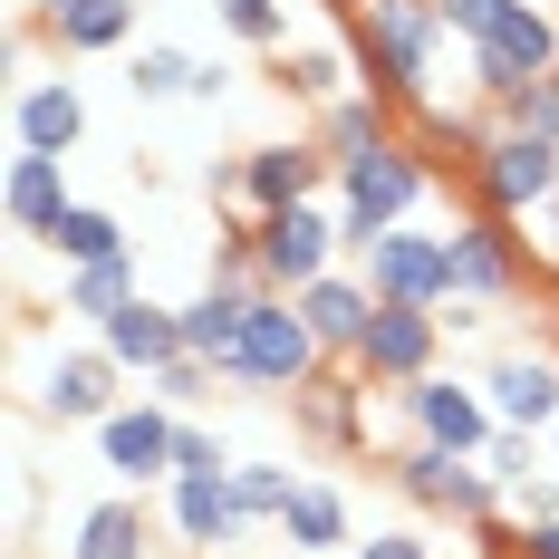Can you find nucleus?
<instances>
[{"label": "nucleus", "instance_id": "nucleus-1", "mask_svg": "<svg viewBox=\"0 0 559 559\" xmlns=\"http://www.w3.org/2000/svg\"><path fill=\"white\" fill-rule=\"evenodd\" d=\"M444 10L435 0H347V49L367 87L395 107H435V58H444Z\"/></svg>", "mask_w": 559, "mask_h": 559}, {"label": "nucleus", "instance_id": "nucleus-2", "mask_svg": "<svg viewBox=\"0 0 559 559\" xmlns=\"http://www.w3.org/2000/svg\"><path fill=\"white\" fill-rule=\"evenodd\" d=\"M425 193H435V155H415L405 135H386L377 155H347L337 165V231H347V251H367L377 231H395Z\"/></svg>", "mask_w": 559, "mask_h": 559}, {"label": "nucleus", "instance_id": "nucleus-3", "mask_svg": "<svg viewBox=\"0 0 559 559\" xmlns=\"http://www.w3.org/2000/svg\"><path fill=\"white\" fill-rule=\"evenodd\" d=\"M319 367H329V347L309 337L299 299H289V289H261V299H251L241 347L223 357V386H241V395H299Z\"/></svg>", "mask_w": 559, "mask_h": 559}, {"label": "nucleus", "instance_id": "nucleus-4", "mask_svg": "<svg viewBox=\"0 0 559 559\" xmlns=\"http://www.w3.org/2000/svg\"><path fill=\"white\" fill-rule=\"evenodd\" d=\"M377 463H386V483H395L415 511H453V521H473V531L511 511V492L473 463V453H444V444H425V435H405V444L377 453Z\"/></svg>", "mask_w": 559, "mask_h": 559}, {"label": "nucleus", "instance_id": "nucleus-5", "mask_svg": "<svg viewBox=\"0 0 559 559\" xmlns=\"http://www.w3.org/2000/svg\"><path fill=\"white\" fill-rule=\"evenodd\" d=\"M463 58H473V97H483V107L521 97L531 78H550V68H559V0H511Z\"/></svg>", "mask_w": 559, "mask_h": 559}, {"label": "nucleus", "instance_id": "nucleus-6", "mask_svg": "<svg viewBox=\"0 0 559 559\" xmlns=\"http://www.w3.org/2000/svg\"><path fill=\"white\" fill-rule=\"evenodd\" d=\"M473 193H483V213H502V223L550 213L559 203V145L521 135V126H492V145H483V165H473Z\"/></svg>", "mask_w": 559, "mask_h": 559}, {"label": "nucleus", "instance_id": "nucleus-7", "mask_svg": "<svg viewBox=\"0 0 559 559\" xmlns=\"http://www.w3.org/2000/svg\"><path fill=\"white\" fill-rule=\"evenodd\" d=\"M435 357H444V309H415V299H377V319L357 337V377L367 386H415V377H435Z\"/></svg>", "mask_w": 559, "mask_h": 559}, {"label": "nucleus", "instance_id": "nucleus-8", "mask_svg": "<svg viewBox=\"0 0 559 559\" xmlns=\"http://www.w3.org/2000/svg\"><path fill=\"white\" fill-rule=\"evenodd\" d=\"M261 289H309V280H329L337 271V251H347V231H337L329 203H289V213H261Z\"/></svg>", "mask_w": 559, "mask_h": 559}, {"label": "nucleus", "instance_id": "nucleus-9", "mask_svg": "<svg viewBox=\"0 0 559 559\" xmlns=\"http://www.w3.org/2000/svg\"><path fill=\"white\" fill-rule=\"evenodd\" d=\"M444 271H453V299H473V309H502V299H521V231L502 223V213H473V223L444 231Z\"/></svg>", "mask_w": 559, "mask_h": 559}, {"label": "nucleus", "instance_id": "nucleus-10", "mask_svg": "<svg viewBox=\"0 0 559 559\" xmlns=\"http://www.w3.org/2000/svg\"><path fill=\"white\" fill-rule=\"evenodd\" d=\"M395 405H405V425L425 435V444H444V453H473L483 463V444L502 435V415H492V395L483 386H463V377H415V386H395Z\"/></svg>", "mask_w": 559, "mask_h": 559}, {"label": "nucleus", "instance_id": "nucleus-11", "mask_svg": "<svg viewBox=\"0 0 559 559\" xmlns=\"http://www.w3.org/2000/svg\"><path fill=\"white\" fill-rule=\"evenodd\" d=\"M357 271H367V289H377V299H415V309H444V299H453L444 231H415V223L377 231V241L357 251Z\"/></svg>", "mask_w": 559, "mask_h": 559}, {"label": "nucleus", "instance_id": "nucleus-12", "mask_svg": "<svg viewBox=\"0 0 559 559\" xmlns=\"http://www.w3.org/2000/svg\"><path fill=\"white\" fill-rule=\"evenodd\" d=\"M329 183H337V165H329V145H319V135L251 145V155H241V213L261 223V213H289V203H319Z\"/></svg>", "mask_w": 559, "mask_h": 559}, {"label": "nucleus", "instance_id": "nucleus-13", "mask_svg": "<svg viewBox=\"0 0 559 559\" xmlns=\"http://www.w3.org/2000/svg\"><path fill=\"white\" fill-rule=\"evenodd\" d=\"M174 435H183V415L174 405H116L107 425H97V463H107L116 483H174Z\"/></svg>", "mask_w": 559, "mask_h": 559}, {"label": "nucleus", "instance_id": "nucleus-14", "mask_svg": "<svg viewBox=\"0 0 559 559\" xmlns=\"http://www.w3.org/2000/svg\"><path fill=\"white\" fill-rule=\"evenodd\" d=\"M483 395H492L502 425L550 435V425H559V347H502V357L483 367Z\"/></svg>", "mask_w": 559, "mask_h": 559}, {"label": "nucleus", "instance_id": "nucleus-15", "mask_svg": "<svg viewBox=\"0 0 559 559\" xmlns=\"http://www.w3.org/2000/svg\"><path fill=\"white\" fill-rule=\"evenodd\" d=\"M174 540L183 550H241L251 540V511L231 492V473H174Z\"/></svg>", "mask_w": 559, "mask_h": 559}, {"label": "nucleus", "instance_id": "nucleus-16", "mask_svg": "<svg viewBox=\"0 0 559 559\" xmlns=\"http://www.w3.org/2000/svg\"><path fill=\"white\" fill-rule=\"evenodd\" d=\"M116 377H126V367H116L107 347H68L49 377H39V415H49V425H107L116 405H126Z\"/></svg>", "mask_w": 559, "mask_h": 559}, {"label": "nucleus", "instance_id": "nucleus-17", "mask_svg": "<svg viewBox=\"0 0 559 559\" xmlns=\"http://www.w3.org/2000/svg\"><path fill=\"white\" fill-rule=\"evenodd\" d=\"M10 135H20V155H78L87 97H78L68 78H29V87L10 97Z\"/></svg>", "mask_w": 559, "mask_h": 559}, {"label": "nucleus", "instance_id": "nucleus-18", "mask_svg": "<svg viewBox=\"0 0 559 559\" xmlns=\"http://www.w3.org/2000/svg\"><path fill=\"white\" fill-rule=\"evenodd\" d=\"M97 347H107L126 377H155L165 357H183V309H165V299H145V289H135L107 329H97Z\"/></svg>", "mask_w": 559, "mask_h": 559}, {"label": "nucleus", "instance_id": "nucleus-19", "mask_svg": "<svg viewBox=\"0 0 559 559\" xmlns=\"http://www.w3.org/2000/svg\"><path fill=\"white\" fill-rule=\"evenodd\" d=\"M299 319H309V337L329 347V357H357V337H367V319H377V289H367V271H329L299 289Z\"/></svg>", "mask_w": 559, "mask_h": 559}, {"label": "nucleus", "instance_id": "nucleus-20", "mask_svg": "<svg viewBox=\"0 0 559 559\" xmlns=\"http://www.w3.org/2000/svg\"><path fill=\"white\" fill-rule=\"evenodd\" d=\"M0 213H10V231L49 241V223L68 213V155H10V183H0Z\"/></svg>", "mask_w": 559, "mask_h": 559}, {"label": "nucleus", "instance_id": "nucleus-21", "mask_svg": "<svg viewBox=\"0 0 559 559\" xmlns=\"http://www.w3.org/2000/svg\"><path fill=\"white\" fill-rule=\"evenodd\" d=\"M39 29L68 58H107V49L135 39V0H58V10H39Z\"/></svg>", "mask_w": 559, "mask_h": 559}, {"label": "nucleus", "instance_id": "nucleus-22", "mask_svg": "<svg viewBox=\"0 0 559 559\" xmlns=\"http://www.w3.org/2000/svg\"><path fill=\"white\" fill-rule=\"evenodd\" d=\"M280 540H289L299 559L357 550V540H347V492H337V483H299V492H289V511H280Z\"/></svg>", "mask_w": 559, "mask_h": 559}, {"label": "nucleus", "instance_id": "nucleus-23", "mask_svg": "<svg viewBox=\"0 0 559 559\" xmlns=\"http://www.w3.org/2000/svg\"><path fill=\"white\" fill-rule=\"evenodd\" d=\"M386 135H395V97H377V87H347V97H329V107H319V145H329V165L377 155Z\"/></svg>", "mask_w": 559, "mask_h": 559}, {"label": "nucleus", "instance_id": "nucleus-24", "mask_svg": "<svg viewBox=\"0 0 559 559\" xmlns=\"http://www.w3.org/2000/svg\"><path fill=\"white\" fill-rule=\"evenodd\" d=\"M251 299L261 289H231V280H213L203 299H183V357H213L223 367L231 347H241V329H251Z\"/></svg>", "mask_w": 559, "mask_h": 559}, {"label": "nucleus", "instance_id": "nucleus-25", "mask_svg": "<svg viewBox=\"0 0 559 559\" xmlns=\"http://www.w3.org/2000/svg\"><path fill=\"white\" fill-rule=\"evenodd\" d=\"M68 559H155L145 550V511L126 502V492H116V502H87L78 531H68Z\"/></svg>", "mask_w": 559, "mask_h": 559}, {"label": "nucleus", "instance_id": "nucleus-26", "mask_svg": "<svg viewBox=\"0 0 559 559\" xmlns=\"http://www.w3.org/2000/svg\"><path fill=\"white\" fill-rule=\"evenodd\" d=\"M126 299H135V251H116V261H78V271H68V319H87V329H107Z\"/></svg>", "mask_w": 559, "mask_h": 559}, {"label": "nucleus", "instance_id": "nucleus-27", "mask_svg": "<svg viewBox=\"0 0 559 559\" xmlns=\"http://www.w3.org/2000/svg\"><path fill=\"white\" fill-rule=\"evenodd\" d=\"M49 251L68 261V271H78V261H116V251H126V223H116L107 203H68V213L49 223Z\"/></svg>", "mask_w": 559, "mask_h": 559}, {"label": "nucleus", "instance_id": "nucleus-28", "mask_svg": "<svg viewBox=\"0 0 559 559\" xmlns=\"http://www.w3.org/2000/svg\"><path fill=\"white\" fill-rule=\"evenodd\" d=\"M193 78H203V58H193V49H165V39H145V49L126 58V87H135L145 107H165V97H193Z\"/></svg>", "mask_w": 559, "mask_h": 559}, {"label": "nucleus", "instance_id": "nucleus-29", "mask_svg": "<svg viewBox=\"0 0 559 559\" xmlns=\"http://www.w3.org/2000/svg\"><path fill=\"white\" fill-rule=\"evenodd\" d=\"M289 97H309V107H329V97H347V49H280L271 68Z\"/></svg>", "mask_w": 559, "mask_h": 559}, {"label": "nucleus", "instance_id": "nucleus-30", "mask_svg": "<svg viewBox=\"0 0 559 559\" xmlns=\"http://www.w3.org/2000/svg\"><path fill=\"white\" fill-rule=\"evenodd\" d=\"M415 116V145H425V155H435V165H483V145H492V135H483V126H463V116H444V107H405Z\"/></svg>", "mask_w": 559, "mask_h": 559}, {"label": "nucleus", "instance_id": "nucleus-31", "mask_svg": "<svg viewBox=\"0 0 559 559\" xmlns=\"http://www.w3.org/2000/svg\"><path fill=\"white\" fill-rule=\"evenodd\" d=\"M213 386H223V367H213V357H165V367L145 377V395H155V405H174V415H193Z\"/></svg>", "mask_w": 559, "mask_h": 559}, {"label": "nucleus", "instance_id": "nucleus-32", "mask_svg": "<svg viewBox=\"0 0 559 559\" xmlns=\"http://www.w3.org/2000/svg\"><path fill=\"white\" fill-rule=\"evenodd\" d=\"M231 492H241V511H251V521H280V511H289V492H299V473H289V463H231Z\"/></svg>", "mask_w": 559, "mask_h": 559}, {"label": "nucleus", "instance_id": "nucleus-33", "mask_svg": "<svg viewBox=\"0 0 559 559\" xmlns=\"http://www.w3.org/2000/svg\"><path fill=\"white\" fill-rule=\"evenodd\" d=\"M213 20L231 39H251V49H289V10L280 0H213Z\"/></svg>", "mask_w": 559, "mask_h": 559}, {"label": "nucleus", "instance_id": "nucleus-34", "mask_svg": "<svg viewBox=\"0 0 559 559\" xmlns=\"http://www.w3.org/2000/svg\"><path fill=\"white\" fill-rule=\"evenodd\" d=\"M502 126H521V135H540V145H559V68L550 78H531V87H521V97H502Z\"/></svg>", "mask_w": 559, "mask_h": 559}, {"label": "nucleus", "instance_id": "nucleus-35", "mask_svg": "<svg viewBox=\"0 0 559 559\" xmlns=\"http://www.w3.org/2000/svg\"><path fill=\"white\" fill-rule=\"evenodd\" d=\"M174 473H231V444L213 425H183V435H174Z\"/></svg>", "mask_w": 559, "mask_h": 559}, {"label": "nucleus", "instance_id": "nucleus-36", "mask_svg": "<svg viewBox=\"0 0 559 559\" xmlns=\"http://www.w3.org/2000/svg\"><path fill=\"white\" fill-rule=\"evenodd\" d=\"M483 473H492V483H531V435H521V425H502V435H492V444H483Z\"/></svg>", "mask_w": 559, "mask_h": 559}, {"label": "nucleus", "instance_id": "nucleus-37", "mask_svg": "<svg viewBox=\"0 0 559 559\" xmlns=\"http://www.w3.org/2000/svg\"><path fill=\"white\" fill-rule=\"evenodd\" d=\"M435 10H444V29H453V39H463V49H473V39H483V29H492V20H502L511 0H435Z\"/></svg>", "mask_w": 559, "mask_h": 559}, {"label": "nucleus", "instance_id": "nucleus-38", "mask_svg": "<svg viewBox=\"0 0 559 559\" xmlns=\"http://www.w3.org/2000/svg\"><path fill=\"white\" fill-rule=\"evenodd\" d=\"M511 521H559V473H531V483H511Z\"/></svg>", "mask_w": 559, "mask_h": 559}, {"label": "nucleus", "instance_id": "nucleus-39", "mask_svg": "<svg viewBox=\"0 0 559 559\" xmlns=\"http://www.w3.org/2000/svg\"><path fill=\"white\" fill-rule=\"evenodd\" d=\"M357 559H435L425 531H377V540H357Z\"/></svg>", "mask_w": 559, "mask_h": 559}, {"label": "nucleus", "instance_id": "nucleus-40", "mask_svg": "<svg viewBox=\"0 0 559 559\" xmlns=\"http://www.w3.org/2000/svg\"><path fill=\"white\" fill-rule=\"evenodd\" d=\"M511 559H559V521H511Z\"/></svg>", "mask_w": 559, "mask_h": 559}, {"label": "nucleus", "instance_id": "nucleus-41", "mask_svg": "<svg viewBox=\"0 0 559 559\" xmlns=\"http://www.w3.org/2000/svg\"><path fill=\"white\" fill-rule=\"evenodd\" d=\"M193 97H203V107H223V97H231V68H223V58H203V78H193Z\"/></svg>", "mask_w": 559, "mask_h": 559}, {"label": "nucleus", "instance_id": "nucleus-42", "mask_svg": "<svg viewBox=\"0 0 559 559\" xmlns=\"http://www.w3.org/2000/svg\"><path fill=\"white\" fill-rule=\"evenodd\" d=\"M550 473H559V425H550Z\"/></svg>", "mask_w": 559, "mask_h": 559}, {"label": "nucleus", "instance_id": "nucleus-43", "mask_svg": "<svg viewBox=\"0 0 559 559\" xmlns=\"http://www.w3.org/2000/svg\"><path fill=\"white\" fill-rule=\"evenodd\" d=\"M39 10H58V0H39Z\"/></svg>", "mask_w": 559, "mask_h": 559}]
</instances>
